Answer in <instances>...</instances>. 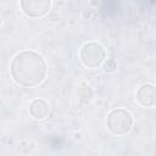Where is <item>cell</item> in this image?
I'll return each mask as SVG.
<instances>
[{"mask_svg":"<svg viewBox=\"0 0 156 156\" xmlns=\"http://www.w3.org/2000/svg\"><path fill=\"white\" fill-rule=\"evenodd\" d=\"M10 73L15 83L26 88L41 84L48 74V65L44 57L30 50L17 52L10 65Z\"/></svg>","mask_w":156,"mask_h":156,"instance_id":"6da1fadb","label":"cell"},{"mask_svg":"<svg viewBox=\"0 0 156 156\" xmlns=\"http://www.w3.org/2000/svg\"><path fill=\"white\" fill-rule=\"evenodd\" d=\"M107 129L115 135H126L133 126V117L124 108H115L107 116Z\"/></svg>","mask_w":156,"mask_h":156,"instance_id":"7a4b0ae2","label":"cell"},{"mask_svg":"<svg viewBox=\"0 0 156 156\" xmlns=\"http://www.w3.org/2000/svg\"><path fill=\"white\" fill-rule=\"evenodd\" d=\"M79 57H80L82 63L85 67L98 68L105 62L106 51L99 43L89 41L82 46V49L79 51Z\"/></svg>","mask_w":156,"mask_h":156,"instance_id":"3957f363","label":"cell"},{"mask_svg":"<svg viewBox=\"0 0 156 156\" xmlns=\"http://www.w3.org/2000/svg\"><path fill=\"white\" fill-rule=\"evenodd\" d=\"M52 5V0H20L21 11L33 18L44 17L49 13Z\"/></svg>","mask_w":156,"mask_h":156,"instance_id":"277c9868","label":"cell"},{"mask_svg":"<svg viewBox=\"0 0 156 156\" xmlns=\"http://www.w3.org/2000/svg\"><path fill=\"white\" fill-rule=\"evenodd\" d=\"M136 100L143 107H152L156 102L155 85L150 83L143 84L136 91Z\"/></svg>","mask_w":156,"mask_h":156,"instance_id":"5b68a950","label":"cell"},{"mask_svg":"<svg viewBox=\"0 0 156 156\" xmlns=\"http://www.w3.org/2000/svg\"><path fill=\"white\" fill-rule=\"evenodd\" d=\"M29 115L34 119H44L50 112V105L44 99H35L29 104Z\"/></svg>","mask_w":156,"mask_h":156,"instance_id":"8992f818","label":"cell"}]
</instances>
